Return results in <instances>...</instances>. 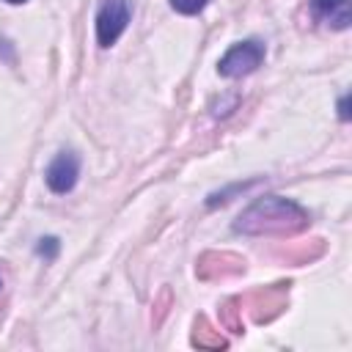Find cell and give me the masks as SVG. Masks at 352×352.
<instances>
[{"label": "cell", "instance_id": "obj_5", "mask_svg": "<svg viewBox=\"0 0 352 352\" xmlns=\"http://www.w3.org/2000/svg\"><path fill=\"white\" fill-rule=\"evenodd\" d=\"M311 14L316 22H322L333 30H346L352 22L349 0H311Z\"/></svg>", "mask_w": 352, "mask_h": 352}, {"label": "cell", "instance_id": "obj_8", "mask_svg": "<svg viewBox=\"0 0 352 352\" xmlns=\"http://www.w3.org/2000/svg\"><path fill=\"white\" fill-rule=\"evenodd\" d=\"M338 116H341V121H346V96H341V102H338Z\"/></svg>", "mask_w": 352, "mask_h": 352}, {"label": "cell", "instance_id": "obj_4", "mask_svg": "<svg viewBox=\"0 0 352 352\" xmlns=\"http://www.w3.org/2000/svg\"><path fill=\"white\" fill-rule=\"evenodd\" d=\"M80 179V157L72 151V148H63L55 154V160L47 165L44 170V182L47 187L55 192V195H66L74 190Z\"/></svg>", "mask_w": 352, "mask_h": 352}, {"label": "cell", "instance_id": "obj_7", "mask_svg": "<svg viewBox=\"0 0 352 352\" xmlns=\"http://www.w3.org/2000/svg\"><path fill=\"white\" fill-rule=\"evenodd\" d=\"M58 250H60L58 236H41V239H38V245H36V253H38V256H44L47 261H52V258L58 256Z\"/></svg>", "mask_w": 352, "mask_h": 352}, {"label": "cell", "instance_id": "obj_1", "mask_svg": "<svg viewBox=\"0 0 352 352\" xmlns=\"http://www.w3.org/2000/svg\"><path fill=\"white\" fill-rule=\"evenodd\" d=\"M311 223V214L292 198L264 195L256 198L234 223L242 234H294Z\"/></svg>", "mask_w": 352, "mask_h": 352}, {"label": "cell", "instance_id": "obj_9", "mask_svg": "<svg viewBox=\"0 0 352 352\" xmlns=\"http://www.w3.org/2000/svg\"><path fill=\"white\" fill-rule=\"evenodd\" d=\"M6 3H11V6H22V3H28V0H6Z\"/></svg>", "mask_w": 352, "mask_h": 352}, {"label": "cell", "instance_id": "obj_3", "mask_svg": "<svg viewBox=\"0 0 352 352\" xmlns=\"http://www.w3.org/2000/svg\"><path fill=\"white\" fill-rule=\"evenodd\" d=\"M129 19H132V0H102L96 11V44L102 50L113 47L124 36Z\"/></svg>", "mask_w": 352, "mask_h": 352}, {"label": "cell", "instance_id": "obj_2", "mask_svg": "<svg viewBox=\"0 0 352 352\" xmlns=\"http://www.w3.org/2000/svg\"><path fill=\"white\" fill-rule=\"evenodd\" d=\"M267 55V47L261 38H245L239 44H234L220 60H217V74L228 77V80H236V77H248L253 74L261 60Z\"/></svg>", "mask_w": 352, "mask_h": 352}, {"label": "cell", "instance_id": "obj_6", "mask_svg": "<svg viewBox=\"0 0 352 352\" xmlns=\"http://www.w3.org/2000/svg\"><path fill=\"white\" fill-rule=\"evenodd\" d=\"M209 6V0H170V8L184 16H195Z\"/></svg>", "mask_w": 352, "mask_h": 352}]
</instances>
